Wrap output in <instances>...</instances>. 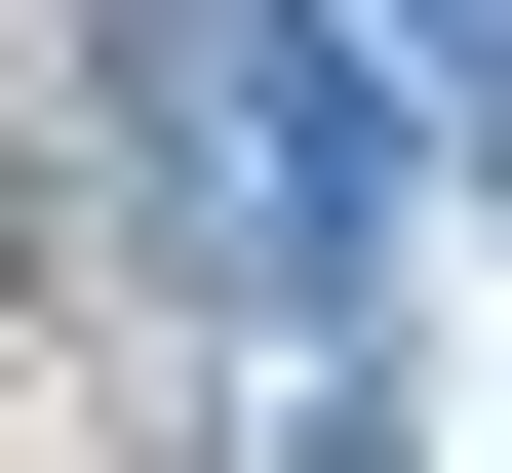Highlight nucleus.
<instances>
[{"label": "nucleus", "mask_w": 512, "mask_h": 473, "mask_svg": "<svg viewBox=\"0 0 512 473\" xmlns=\"http://www.w3.org/2000/svg\"><path fill=\"white\" fill-rule=\"evenodd\" d=\"M0 276H40V158H0Z\"/></svg>", "instance_id": "nucleus-1"}]
</instances>
